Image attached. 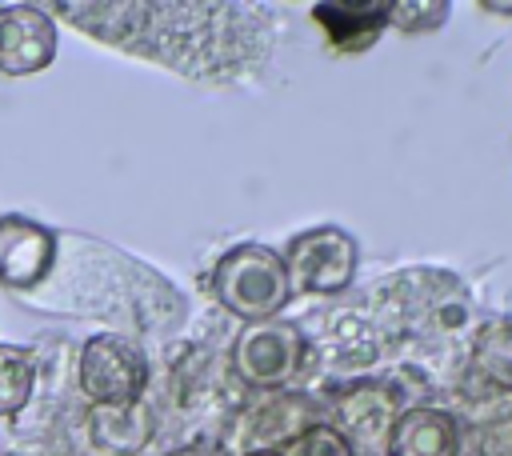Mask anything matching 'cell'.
Listing matches in <instances>:
<instances>
[{"label": "cell", "mask_w": 512, "mask_h": 456, "mask_svg": "<svg viewBox=\"0 0 512 456\" xmlns=\"http://www.w3.org/2000/svg\"><path fill=\"white\" fill-rule=\"evenodd\" d=\"M208 288H212V296H216V304L224 312H232V316H240L248 324L280 316V308L292 296V284H288L280 252H272L260 240L232 244L212 264Z\"/></svg>", "instance_id": "1"}, {"label": "cell", "mask_w": 512, "mask_h": 456, "mask_svg": "<svg viewBox=\"0 0 512 456\" xmlns=\"http://www.w3.org/2000/svg\"><path fill=\"white\" fill-rule=\"evenodd\" d=\"M292 292L308 296H336L352 284L360 264V244L352 232L336 224H316L308 232H296L288 248L280 252Z\"/></svg>", "instance_id": "2"}, {"label": "cell", "mask_w": 512, "mask_h": 456, "mask_svg": "<svg viewBox=\"0 0 512 456\" xmlns=\"http://www.w3.org/2000/svg\"><path fill=\"white\" fill-rule=\"evenodd\" d=\"M308 360V340L292 320H256L244 324L232 344V372L248 388H284Z\"/></svg>", "instance_id": "3"}, {"label": "cell", "mask_w": 512, "mask_h": 456, "mask_svg": "<svg viewBox=\"0 0 512 456\" xmlns=\"http://www.w3.org/2000/svg\"><path fill=\"white\" fill-rule=\"evenodd\" d=\"M148 384L144 352L124 336H92L80 348V392L88 404H128L140 400Z\"/></svg>", "instance_id": "4"}, {"label": "cell", "mask_w": 512, "mask_h": 456, "mask_svg": "<svg viewBox=\"0 0 512 456\" xmlns=\"http://www.w3.org/2000/svg\"><path fill=\"white\" fill-rule=\"evenodd\" d=\"M56 60V20L36 4H0V72L36 76Z\"/></svg>", "instance_id": "5"}, {"label": "cell", "mask_w": 512, "mask_h": 456, "mask_svg": "<svg viewBox=\"0 0 512 456\" xmlns=\"http://www.w3.org/2000/svg\"><path fill=\"white\" fill-rule=\"evenodd\" d=\"M56 264V232L28 216H0V284L4 288H36L48 280Z\"/></svg>", "instance_id": "6"}, {"label": "cell", "mask_w": 512, "mask_h": 456, "mask_svg": "<svg viewBox=\"0 0 512 456\" xmlns=\"http://www.w3.org/2000/svg\"><path fill=\"white\" fill-rule=\"evenodd\" d=\"M336 412H340V436L344 440L356 436L360 444H384L388 448L392 424L404 408H400V396L392 384L356 380V384H344L336 392Z\"/></svg>", "instance_id": "7"}, {"label": "cell", "mask_w": 512, "mask_h": 456, "mask_svg": "<svg viewBox=\"0 0 512 456\" xmlns=\"http://www.w3.org/2000/svg\"><path fill=\"white\" fill-rule=\"evenodd\" d=\"M456 448H460L456 420L444 408L416 404L396 416L384 456H456Z\"/></svg>", "instance_id": "8"}, {"label": "cell", "mask_w": 512, "mask_h": 456, "mask_svg": "<svg viewBox=\"0 0 512 456\" xmlns=\"http://www.w3.org/2000/svg\"><path fill=\"white\" fill-rule=\"evenodd\" d=\"M84 428H88V440L104 452H140L152 440L156 420L140 396L128 404H92L84 416Z\"/></svg>", "instance_id": "9"}, {"label": "cell", "mask_w": 512, "mask_h": 456, "mask_svg": "<svg viewBox=\"0 0 512 456\" xmlns=\"http://www.w3.org/2000/svg\"><path fill=\"white\" fill-rule=\"evenodd\" d=\"M392 4H312L316 24L328 32L336 52H360L388 28Z\"/></svg>", "instance_id": "10"}, {"label": "cell", "mask_w": 512, "mask_h": 456, "mask_svg": "<svg viewBox=\"0 0 512 456\" xmlns=\"http://www.w3.org/2000/svg\"><path fill=\"white\" fill-rule=\"evenodd\" d=\"M472 364L496 388H512V316H492L476 328Z\"/></svg>", "instance_id": "11"}, {"label": "cell", "mask_w": 512, "mask_h": 456, "mask_svg": "<svg viewBox=\"0 0 512 456\" xmlns=\"http://www.w3.org/2000/svg\"><path fill=\"white\" fill-rule=\"evenodd\" d=\"M32 384H36L32 352L16 344H0V416L24 412V404L32 400Z\"/></svg>", "instance_id": "12"}, {"label": "cell", "mask_w": 512, "mask_h": 456, "mask_svg": "<svg viewBox=\"0 0 512 456\" xmlns=\"http://www.w3.org/2000/svg\"><path fill=\"white\" fill-rule=\"evenodd\" d=\"M328 340H332V344H328L332 356H336L340 364H348V368H368V364L376 360V336H372V328H368L360 316L336 320Z\"/></svg>", "instance_id": "13"}, {"label": "cell", "mask_w": 512, "mask_h": 456, "mask_svg": "<svg viewBox=\"0 0 512 456\" xmlns=\"http://www.w3.org/2000/svg\"><path fill=\"white\" fill-rule=\"evenodd\" d=\"M280 456H352V440H344L336 424H308L280 448Z\"/></svg>", "instance_id": "14"}, {"label": "cell", "mask_w": 512, "mask_h": 456, "mask_svg": "<svg viewBox=\"0 0 512 456\" xmlns=\"http://www.w3.org/2000/svg\"><path fill=\"white\" fill-rule=\"evenodd\" d=\"M444 20H448L444 0H400L388 12V24L400 32H436Z\"/></svg>", "instance_id": "15"}, {"label": "cell", "mask_w": 512, "mask_h": 456, "mask_svg": "<svg viewBox=\"0 0 512 456\" xmlns=\"http://www.w3.org/2000/svg\"><path fill=\"white\" fill-rule=\"evenodd\" d=\"M480 12H488V16H512V0H480Z\"/></svg>", "instance_id": "16"}, {"label": "cell", "mask_w": 512, "mask_h": 456, "mask_svg": "<svg viewBox=\"0 0 512 456\" xmlns=\"http://www.w3.org/2000/svg\"><path fill=\"white\" fill-rule=\"evenodd\" d=\"M164 456H216L208 448H180V452H164Z\"/></svg>", "instance_id": "17"}, {"label": "cell", "mask_w": 512, "mask_h": 456, "mask_svg": "<svg viewBox=\"0 0 512 456\" xmlns=\"http://www.w3.org/2000/svg\"><path fill=\"white\" fill-rule=\"evenodd\" d=\"M244 456H280V448H252V452H244Z\"/></svg>", "instance_id": "18"}]
</instances>
